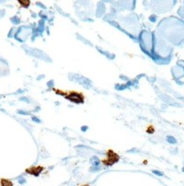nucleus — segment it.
Returning a JSON list of instances; mask_svg holds the SVG:
<instances>
[{"label": "nucleus", "instance_id": "obj_1", "mask_svg": "<svg viewBox=\"0 0 184 186\" xmlns=\"http://www.w3.org/2000/svg\"><path fill=\"white\" fill-rule=\"evenodd\" d=\"M53 91L58 95L64 96L67 100L70 101V102L74 103V104H83L85 100V96L82 93L75 92V91H71V92H64L59 89L53 88Z\"/></svg>", "mask_w": 184, "mask_h": 186}, {"label": "nucleus", "instance_id": "obj_2", "mask_svg": "<svg viewBox=\"0 0 184 186\" xmlns=\"http://www.w3.org/2000/svg\"><path fill=\"white\" fill-rule=\"evenodd\" d=\"M106 155L107 157L101 160V163L104 166H111L120 161V155L112 150H108Z\"/></svg>", "mask_w": 184, "mask_h": 186}, {"label": "nucleus", "instance_id": "obj_3", "mask_svg": "<svg viewBox=\"0 0 184 186\" xmlns=\"http://www.w3.org/2000/svg\"><path fill=\"white\" fill-rule=\"evenodd\" d=\"M43 170H44V167H43V166H31V167H29L28 169L26 170V173H27L30 175L37 176V175L40 174V173L43 171Z\"/></svg>", "mask_w": 184, "mask_h": 186}, {"label": "nucleus", "instance_id": "obj_4", "mask_svg": "<svg viewBox=\"0 0 184 186\" xmlns=\"http://www.w3.org/2000/svg\"><path fill=\"white\" fill-rule=\"evenodd\" d=\"M0 183H1V186H13L12 182L7 179H1Z\"/></svg>", "mask_w": 184, "mask_h": 186}, {"label": "nucleus", "instance_id": "obj_5", "mask_svg": "<svg viewBox=\"0 0 184 186\" xmlns=\"http://www.w3.org/2000/svg\"><path fill=\"white\" fill-rule=\"evenodd\" d=\"M155 132V128H154V126L152 125H149L147 128V132L148 134H153V132Z\"/></svg>", "mask_w": 184, "mask_h": 186}, {"label": "nucleus", "instance_id": "obj_6", "mask_svg": "<svg viewBox=\"0 0 184 186\" xmlns=\"http://www.w3.org/2000/svg\"><path fill=\"white\" fill-rule=\"evenodd\" d=\"M19 4H20L23 7H27L29 5H30V2L29 1H19Z\"/></svg>", "mask_w": 184, "mask_h": 186}, {"label": "nucleus", "instance_id": "obj_7", "mask_svg": "<svg viewBox=\"0 0 184 186\" xmlns=\"http://www.w3.org/2000/svg\"><path fill=\"white\" fill-rule=\"evenodd\" d=\"M81 186H89V185H88V184H85V185H81Z\"/></svg>", "mask_w": 184, "mask_h": 186}]
</instances>
